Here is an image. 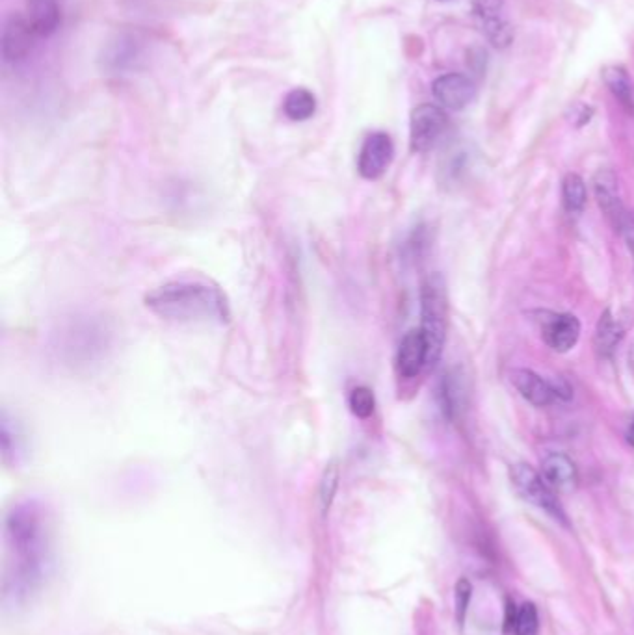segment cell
Returning <instances> with one entry per match:
<instances>
[{"label":"cell","instance_id":"22","mask_svg":"<svg viewBox=\"0 0 634 635\" xmlns=\"http://www.w3.org/2000/svg\"><path fill=\"white\" fill-rule=\"evenodd\" d=\"M562 197H564V207L571 214H579L584 210L588 192H586V184L579 175L569 173L562 182Z\"/></svg>","mask_w":634,"mask_h":635},{"label":"cell","instance_id":"16","mask_svg":"<svg viewBox=\"0 0 634 635\" xmlns=\"http://www.w3.org/2000/svg\"><path fill=\"white\" fill-rule=\"evenodd\" d=\"M27 17L40 38H49L58 30L62 15L58 0H28Z\"/></svg>","mask_w":634,"mask_h":635},{"label":"cell","instance_id":"27","mask_svg":"<svg viewBox=\"0 0 634 635\" xmlns=\"http://www.w3.org/2000/svg\"><path fill=\"white\" fill-rule=\"evenodd\" d=\"M620 233L623 234V238H625V242H627V247H629V251H631V255H633L634 260V214L633 212H627L625 214V220L621 223Z\"/></svg>","mask_w":634,"mask_h":635},{"label":"cell","instance_id":"19","mask_svg":"<svg viewBox=\"0 0 634 635\" xmlns=\"http://www.w3.org/2000/svg\"><path fill=\"white\" fill-rule=\"evenodd\" d=\"M603 82L607 84L608 90L620 101L629 112H634L633 82L629 78V73L621 65H607L601 71Z\"/></svg>","mask_w":634,"mask_h":635},{"label":"cell","instance_id":"4","mask_svg":"<svg viewBox=\"0 0 634 635\" xmlns=\"http://www.w3.org/2000/svg\"><path fill=\"white\" fill-rule=\"evenodd\" d=\"M512 481L517 493L521 494L527 502L532 506L540 507L547 515H551L553 519L560 520L566 524V515L562 511V507L556 500L553 487L540 476L534 468L529 465H514L512 468Z\"/></svg>","mask_w":634,"mask_h":635},{"label":"cell","instance_id":"2","mask_svg":"<svg viewBox=\"0 0 634 635\" xmlns=\"http://www.w3.org/2000/svg\"><path fill=\"white\" fill-rule=\"evenodd\" d=\"M6 535L17 556L15 585L21 591H28L40 580L43 556L47 550L43 509L36 502L15 506L6 519Z\"/></svg>","mask_w":634,"mask_h":635},{"label":"cell","instance_id":"10","mask_svg":"<svg viewBox=\"0 0 634 635\" xmlns=\"http://www.w3.org/2000/svg\"><path fill=\"white\" fill-rule=\"evenodd\" d=\"M432 93L437 103L449 110H463L473 103L476 88L473 80L460 73H449L436 78L432 84Z\"/></svg>","mask_w":634,"mask_h":635},{"label":"cell","instance_id":"28","mask_svg":"<svg viewBox=\"0 0 634 635\" xmlns=\"http://www.w3.org/2000/svg\"><path fill=\"white\" fill-rule=\"evenodd\" d=\"M573 116L575 117H571V121H573L577 127H582L584 123L590 121L592 108H588L586 104H575V106H573Z\"/></svg>","mask_w":634,"mask_h":635},{"label":"cell","instance_id":"25","mask_svg":"<svg viewBox=\"0 0 634 635\" xmlns=\"http://www.w3.org/2000/svg\"><path fill=\"white\" fill-rule=\"evenodd\" d=\"M337 487H339V467L337 465H330V467L324 470V476L320 480V506H322V513H328L330 511L331 504H333V498L337 494Z\"/></svg>","mask_w":634,"mask_h":635},{"label":"cell","instance_id":"12","mask_svg":"<svg viewBox=\"0 0 634 635\" xmlns=\"http://www.w3.org/2000/svg\"><path fill=\"white\" fill-rule=\"evenodd\" d=\"M428 368V342L421 329H413L400 340L397 351L398 374L413 379Z\"/></svg>","mask_w":634,"mask_h":635},{"label":"cell","instance_id":"24","mask_svg":"<svg viewBox=\"0 0 634 635\" xmlns=\"http://www.w3.org/2000/svg\"><path fill=\"white\" fill-rule=\"evenodd\" d=\"M538 630H540L538 610L532 602H527L517 610L514 632L516 635H538Z\"/></svg>","mask_w":634,"mask_h":635},{"label":"cell","instance_id":"26","mask_svg":"<svg viewBox=\"0 0 634 635\" xmlns=\"http://www.w3.org/2000/svg\"><path fill=\"white\" fill-rule=\"evenodd\" d=\"M471 598H473V585H471V582L467 578L458 580V584L454 587V604H456V617H458V623L460 624L465 621Z\"/></svg>","mask_w":634,"mask_h":635},{"label":"cell","instance_id":"18","mask_svg":"<svg viewBox=\"0 0 634 635\" xmlns=\"http://www.w3.org/2000/svg\"><path fill=\"white\" fill-rule=\"evenodd\" d=\"M441 407H443V413L449 418V420H456L458 416L462 415L463 409V387L462 376L458 370H450L441 381Z\"/></svg>","mask_w":634,"mask_h":635},{"label":"cell","instance_id":"9","mask_svg":"<svg viewBox=\"0 0 634 635\" xmlns=\"http://www.w3.org/2000/svg\"><path fill=\"white\" fill-rule=\"evenodd\" d=\"M103 329L97 325L82 322L75 324L67 331L66 348L67 355L71 361H93L97 355L103 353L106 340L103 337Z\"/></svg>","mask_w":634,"mask_h":635},{"label":"cell","instance_id":"8","mask_svg":"<svg viewBox=\"0 0 634 635\" xmlns=\"http://www.w3.org/2000/svg\"><path fill=\"white\" fill-rule=\"evenodd\" d=\"M473 12L480 30L495 47H508L514 38L512 26L502 17V0H473Z\"/></svg>","mask_w":634,"mask_h":635},{"label":"cell","instance_id":"3","mask_svg":"<svg viewBox=\"0 0 634 635\" xmlns=\"http://www.w3.org/2000/svg\"><path fill=\"white\" fill-rule=\"evenodd\" d=\"M421 331L428 342V368L439 361L447 338L449 299L447 285L439 273L426 277L421 288Z\"/></svg>","mask_w":634,"mask_h":635},{"label":"cell","instance_id":"29","mask_svg":"<svg viewBox=\"0 0 634 635\" xmlns=\"http://www.w3.org/2000/svg\"><path fill=\"white\" fill-rule=\"evenodd\" d=\"M627 441H629V444L634 448V420L633 424H631V428L627 431Z\"/></svg>","mask_w":634,"mask_h":635},{"label":"cell","instance_id":"20","mask_svg":"<svg viewBox=\"0 0 634 635\" xmlns=\"http://www.w3.org/2000/svg\"><path fill=\"white\" fill-rule=\"evenodd\" d=\"M283 112L291 121H307L317 112L315 95L305 88L289 91L283 101Z\"/></svg>","mask_w":634,"mask_h":635},{"label":"cell","instance_id":"7","mask_svg":"<svg viewBox=\"0 0 634 635\" xmlns=\"http://www.w3.org/2000/svg\"><path fill=\"white\" fill-rule=\"evenodd\" d=\"M36 30L30 25L28 17L14 13L8 17L4 32H2V58L8 64H15L25 60L34 49Z\"/></svg>","mask_w":634,"mask_h":635},{"label":"cell","instance_id":"11","mask_svg":"<svg viewBox=\"0 0 634 635\" xmlns=\"http://www.w3.org/2000/svg\"><path fill=\"white\" fill-rule=\"evenodd\" d=\"M542 337L551 350L566 353L581 337V322L573 314H547L543 318Z\"/></svg>","mask_w":634,"mask_h":635},{"label":"cell","instance_id":"13","mask_svg":"<svg viewBox=\"0 0 634 635\" xmlns=\"http://www.w3.org/2000/svg\"><path fill=\"white\" fill-rule=\"evenodd\" d=\"M594 192L599 208L607 216L610 225L620 233L621 223L625 220L627 210L621 205L620 195H618V179H616L614 171L601 169L595 173Z\"/></svg>","mask_w":634,"mask_h":635},{"label":"cell","instance_id":"1","mask_svg":"<svg viewBox=\"0 0 634 635\" xmlns=\"http://www.w3.org/2000/svg\"><path fill=\"white\" fill-rule=\"evenodd\" d=\"M146 307L172 322H216L229 320V303L216 286L199 281H173L151 290Z\"/></svg>","mask_w":634,"mask_h":635},{"label":"cell","instance_id":"5","mask_svg":"<svg viewBox=\"0 0 634 635\" xmlns=\"http://www.w3.org/2000/svg\"><path fill=\"white\" fill-rule=\"evenodd\" d=\"M449 117L436 104H421L411 112L410 143L415 153H428L447 132Z\"/></svg>","mask_w":634,"mask_h":635},{"label":"cell","instance_id":"23","mask_svg":"<svg viewBox=\"0 0 634 635\" xmlns=\"http://www.w3.org/2000/svg\"><path fill=\"white\" fill-rule=\"evenodd\" d=\"M348 405H350V411L357 416V418H369L376 409V398L372 394V390L369 387H356V389L350 392L348 396Z\"/></svg>","mask_w":634,"mask_h":635},{"label":"cell","instance_id":"21","mask_svg":"<svg viewBox=\"0 0 634 635\" xmlns=\"http://www.w3.org/2000/svg\"><path fill=\"white\" fill-rule=\"evenodd\" d=\"M138 43L133 38H118L105 52V65L110 71H125L138 58Z\"/></svg>","mask_w":634,"mask_h":635},{"label":"cell","instance_id":"14","mask_svg":"<svg viewBox=\"0 0 634 635\" xmlns=\"http://www.w3.org/2000/svg\"><path fill=\"white\" fill-rule=\"evenodd\" d=\"M512 383H514L517 392L536 407H547L558 400L553 383L545 381L543 377L530 372V370H514Z\"/></svg>","mask_w":634,"mask_h":635},{"label":"cell","instance_id":"6","mask_svg":"<svg viewBox=\"0 0 634 635\" xmlns=\"http://www.w3.org/2000/svg\"><path fill=\"white\" fill-rule=\"evenodd\" d=\"M393 156H395V145L391 136L385 132H372L361 145V151L357 156L359 175L367 181L380 179L391 166Z\"/></svg>","mask_w":634,"mask_h":635},{"label":"cell","instance_id":"17","mask_svg":"<svg viewBox=\"0 0 634 635\" xmlns=\"http://www.w3.org/2000/svg\"><path fill=\"white\" fill-rule=\"evenodd\" d=\"M621 338H623V327L614 320L610 311L603 312L599 322H597V329H595L594 346L597 355L603 359L612 357V353L618 348Z\"/></svg>","mask_w":634,"mask_h":635},{"label":"cell","instance_id":"15","mask_svg":"<svg viewBox=\"0 0 634 635\" xmlns=\"http://www.w3.org/2000/svg\"><path fill=\"white\" fill-rule=\"evenodd\" d=\"M542 474L545 481L556 491H573L579 483V474L575 463L568 455L551 454L543 459Z\"/></svg>","mask_w":634,"mask_h":635}]
</instances>
